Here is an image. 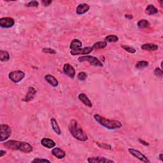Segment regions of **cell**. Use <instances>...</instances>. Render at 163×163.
Segmentation results:
<instances>
[{
    "instance_id": "obj_1",
    "label": "cell",
    "mask_w": 163,
    "mask_h": 163,
    "mask_svg": "<svg viewBox=\"0 0 163 163\" xmlns=\"http://www.w3.org/2000/svg\"><path fill=\"white\" fill-rule=\"evenodd\" d=\"M68 129L73 138L76 140L80 141V142H86L88 140L87 134L76 120L72 119L70 121L68 125Z\"/></svg>"
},
{
    "instance_id": "obj_2",
    "label": "cell",
    "mask_w": 163,
    "mask_h": 163,
    "mask_svg": "<svg viewBox=\"0 0 163 163\" xmlns=\"http://www.w3.org/2000/svg\"><path fill=\"white\" fill-rule=\"evenodd\" d=\"M3 145L9 149L16 150L24 153H30L33 151V147L27 142L17 140H9L3 143Z\"/></svg>"
},
{
    "instance_id": "obj_3",
    "label": "cell",
    "mask_w": 163,
    "mask_h": 163,
    "mask_svg": "<svg viewBox=\"0 0 163 163\" xmlns=\"http://www.w3.org/2000/svg\"><path fill=\"white\" fill-rule=\"evenodd\" d=\"M94 120L103 127L108 129H120L122 124L120 121L117 120H110L103 117L99 114H95L94 116Z\"/></svg>"
},
{
    "instance_id": "obj_4",
    "label": "cell",
    "mask_w": 163,
    "mask_h": 163,
    "mask_svg": "<svg viewBox=\"0 0 163 163\" xmlns=\"http://www.w3.org/2000/svg\"><path fill=\"white\" fill-rule=\"evenodd\" d=\"M78 61L80 62H87L90 64L98 66V67H103V64L102 62L99 60V59L92 55H84V56H81L78 58Z\"/></svg>"
},
{
    "instance_id": "obj_5",
    "label": "cell",
    "mask_w": 163,
    "mask_h": 163,
    "mask_svg": "<svg viewBox=\"0 0 163 163\" xmlns=\"http://www.w3.org/2000/svg\"><path fill=\"white\" fill-rule=\"evenodd\" d=\"M25 77V73L21 70H16L9 73V79L13 83H18L23 80Z\"/></svg>"
},
{
    "instance_id": "obj_6",
    "label": "cell",
    "mask_w": 163,
    "mask_h": 163,
    "mask_svg": "<svg viewBox=\"0 0 163 163\" xmlns=\"http://www.w3.org/2000/svg\"><path fill=\"white\" fill-rule=\"evenodd\" d=\"M12 134V130L6 124L0 125V142H3L8 140Z\"/></svg>"
},
{
    "instance_id": "obj_7",
    "label": "cell",
    "mask_w": 163,
    "mask_h": 163,
    "mask_svg": "<svg viewBox=\"0 0 163 163\" xmlns=\"http://www.w3.org/2000/svg\"><path fill=\"white\" fill-rule=\"evenodd\" d=\"M128 151H129V152L133 155V156H134V157H136L137 159H138L139 160L141 161L145 162V163H148V162H150L149 160V159H148L145 155L143 154L140 151H139L138 150L133 149V148H130V149H128Z\"/></svg>"
},
{
    "instance_id": "obj_8",
    "label": "cell",
    "mask_w": 163,
    "mask_h": 163,
    "mask_svg": "<svg viewBox=\"0 0 163 163\" xmlns=\"http://www.w3.org/2000/svg\"><path fill=\"white\" fill-rule=\"evenodd\" d=\"M93 47H86L84 48H80L79 49L71 50L70 54L73 55H87L90 54L91 52L93 50Z\"/></svg>"
},
{
    "instance_id": "obj_9",
    "label": "cell",
    "mask_w": 163,
    "mask_h": 163,
    "mask_svg": "<svg viewBox=\"0 0 163 163\" xmlns=\"http://www.w3.org/2000/svg\"><path fill=\"white\" fill-rule=\"evenodd\" d=\"M15 24V21L11 17H3L0 18V26L3 28H11Z\"/></svg>"
},
{
    "instance_id": "obj_10",
    "label": "cell",
    "mask_w": 163,
    "mask_h": 163,
    "mask_svg": "<svg viewBox=\"0 0 163 163\" xmlns=\"http://www.w3.org/2000/svg\"><path fill=\"white\" fill-rule=\"evenodd\" d=\"M87 162L89 163H114L115 162L110 159H107L104 157H92L87 159Z\"/></svg>"
},
{
    "instance_id": "obj_11",
    "label": "cell",
    "mask_w": 163,
    "mask_h": 163,
    "mask_svg": "<svg viewBox=\"0 0 163 163\" xmlns=\"http://www.w3.org/2000/svg\"><path fill=\"white\" fill-rule=\"evenodd\" d=\"M63 72L68 77L73 79L75 77V70L73 66L68 63H66L63 66Z\"/></svg>"
},
{
    "instance_id": "obj_12",
    "label": "cell",
    "mask_w": 163,
    "mask_h": 163,
    "mask_svg": "<svg viewBox=\"0 0 163 163\" xmlns=\"http://www.w3.org/2000/svg\"><path fill=\"white\" fill-rule=\"evenodd\" d=\"M52 154H53V155L59 159H63L65 156H66V152L64 151L62 149H60L59 147H55L52 150Z\"/></svg>"
},
{
    "instance_id": "obj_13",
    "label": "cell",
    "mask_w": 163,
    "mask_h": 163,
    "mask_svg": "<svg viewBox=\"0 0 163 163\" xmlns=\"http://www.w3.org/2000/svg\"><path fill=\"white\" fill-rule=\"evenodd\" d=\"M41 144L43 147L47 148V149H53L55 147L54 141L47 138H44L41 140Z\"/></svg>"
},
{
    "instance_id": "obj_14",
    "label": "cell",
    "mask_w": 163,
    "mask_h": 163,
    "mask_svg": "<svg viewBox=\"0 0 163 163\" xmlns=\"http://www.w3.org/2000/svg\"><path fill=\"white\" fill-rule=\"evenodd\" d=\"M90 9V6L86 3H81L78 6L76 13L78 15H83L87 13Z\"/></svg>"
},
{
    "instance_id": "obj_15",
    "label": "cell",
    "mask_w": 163,
    "mask_h": 163,
    "mask_svg": "<svg viewBox=\"0 0 163 163\" xmlns=\"http://www.w3.org/2000/svg\"><path fill=\"white\" fill-rule=\"evenodd\" d=\"M36 91L35 90V89L33 88V87H29L28 89L27 94L26 95L23 101L26 102H29L31 101V100L35 98V96L36 95Z\"/></svg>"
},
{
    "instance_id": "obj_16",
    "label": "cell",
    "mask_w": 163,
    "mask_h": 163,
    "mask_svg": "<svg viewBox=\"0 0 163 163\" xmlns=\"http://www.w3.org/2000/svg\"><path fill=\"white\" fill-rule=\"evenodd\" d=\"M78 98H79V99L80 101L86 106L89 107V108L92 107V102L91 101V100L87 97L86 94L80 93L79 94V96H78Z\"/></svg>"
},
{
    "instance_id": "obj_17",
    "label": "cell",
    "mask_w": 163,
    "mask_h": 163,
    "mask_svg": "<svg viewBox=\"0 0 163 163\" xmlns=\"http://www.w3.org/2000/svg\"><path fill=\"white\" fill-rule=\"evenodd\" d=\"M45 80L48 84H49L54 87H56L58 86L59 82L53 75L48 74V75L45 76Z\"/></svg>"
},
{
    "instance_id": "obj_18",
    "label": "cell",
    "mask_w": 163,
    "mask_h": 163,
    "mask_svg": "<svg viewBox=\"0 0 163 163\" xmlns=\"http://www.w3.org/2000/svg\"><path fill=\"white\" fill-rule=\"evenodd\" d=\"M141 49L146 51L153 52L158 50L159 47L157 45H155L154 43H146L141 47Z\"/></svg>"
},
{
    "instance_id": "obj_19",
    "label": "cell",
    "mask_w": 163,
    "mask_h": 163,
    "mask_svg": "<svg viewBox=\"0 0 163 163\" xmlns=\"http://www.w3.org/2000/svg\"><path fill=\"white\" fill-rule=\"evenodd\" d=\"M50 124H51L52 128L54 131L56 133L57 135H60L61 134V130L60 128H59V126L57 120H55L54 118H52L50 119Z\"/></svg>"
},
{
    "instance_id": "obj_20",
    "label": "cell",
    "mask_w": 163,
    "mask_h": 163,
    "mask_svg": "<svg viewBox=\"0 0 163 163\" xmlns=\"http://www.w3.org/2000/svg\"><path fill=\"white\" fill-rule=\"evenodd\" d=\"M82 47V43L79 39H73L70 43V49L71 50H75L80 49Z\"/></svg>"
},
{
    "instance_id": "obj_21",
    "label": "cell",
    "mask_w": 163,
    "mask_h": 163,
    "mask_svg": "<svg viewBox=\"0 0 163 163\" xmlns=\"http://www.w3.org/2000/svg\"><path fill=\"white\" fill-rule=\"evenodd\" d=\"M145 13L149 16H152L158 13V10L153 5H149L145 9Z\"/></svg>"
},
{
    "instance_id": "obj_22",
    "label": "cell",
    "mask_w": 163,
    "mask_h": 163,
    "mask_svg": "<svg viewBox=\"0 0 163 163\" xmlns=\"http://www.w3.org/2000/svg\"><path fill=\"white\" fill-rule=\"evenodd\" d=\"M0 59H1V62H6L9 61L10 54L8 52L3 50H0Z\"/></svg>"
},
{
    "instance_id": "obj_23",
    "label": "cell",
    "mask_w": 163,
    "mask_h": 163,
    "mask_svg": "<svg viewBox=\"0 0 163 163\" xmlns=\"http://www.w3.org/2000/svg\"><path fill=\"white\" fill-rule=\"evenodd\" d=\"M107 45V42H98L95 43L92 47H93V49H104L105 47H106Z\"/></svg>"
},
{
    "instance_id": "obj_24",
    "label": "cell",
    "mask_w": 163,
    "mask_h": 163,
    "mask_svg": "<svg viewBox=\"0 0 163 163\" xmlns=\"http://www.w3.org/2000/svg\"><path fill=\"white\" fill-rule=\"evenodd\" d=\"M105 42H110V43H115L118 41V37L116 35H108L106 36L105 38Z\"/></svg>"
},
{
    "instance_id": "obj_25",
    "label": "cell",
    "mask_w": 163,
    "mask_h": 163,
    "mask_svg": "<svg viewBox=\"0 0 163 163\" xmlns=\"http://www.w3.org/2000/svg\"><path fill=\"white\" fill-rule=\"evenodd\" d=\"M137 25H138V26L141 29H145L149 27L150 23L145 19H142L138 22Z\"/></svg>"
},
{
    "instance_id": "obj_26",
    "label": "cell",
    "mask_w": 163,
    "mask_h": 163,
    "mask_svg": "<svg viewBox=\"0 0 163 163\" xmlns=\"http://www.w3.org/2000/svg\"><path fill=\"white\" fill-rule=\"evenodd\" d=\"M149 63L147 61H140L138 62L136 64V69H143L144 68L147 67L149 66Z\"/></svg>"
},
{
    "instance_id": "obj_27",
    "label": "cell",
    "mask_w": 163,
    "mask_h": 163,
    "mask_svg": "<svg viewBox=\"0 0 163 163\" xmlns=\"http://www.w3.org/2000/svg\"><path fill=\"white\" fill-rule=\"evenodd\" d=\"M121 47L122 49H124L125 51H127L128 52H129L131 54H135L136 52V50L134 48L131 47V46H129V45H121Z\"/></svg>"
},
{
    "instance_id": "obj_28",
    "label": "cell",
    "mask_w": 163,
    "mask_h": 163,
    "mask_svg": "<svg viewBox=\"0 0 163 163\" xmlns=\"http://www.w3.org/2000/svg\"><path fill=\"white\" fill-rule=\"evenodd\" d=\"M87 74L86 72H80L77 75L78 79L80 81H84L87 79Z\"/></svg>"
},
{
    "instance_id": "obj_29",
    "label": "cell",
    "mask_w": 163,
    "mask_h": 163,
    "mask_svg": "<svg viewBox=\"0 0 163 163\" xmlns=\"http://www.w3.org/2000/svg\"><path fill=\"white\" fill-rule=\"evenodd\" d=\"M42 52L44 53H48V54H56V51L52 49H50V48H43V49H42Z\"/></svg>"
},
{
    "instance_id": "obj_30",
    "label": "cell",
    "mask_w": 163,
    "mask_h": 163,
    "mask_svg": "<svg viewBox=\"0 0 163 163\" xmlns=\"http://www.w3.org/2000/svg\"><path fill=\"white\" fill-rule=\"evenodd\" d=\"M39 5V3L37 1H32L28 3L26 6L28 7H38Z\"/></svg>"
},
{
    "instance_id": "obj_31",
    "label": "cell",
    "mask_w": 163,
    "mask_h": 163,
    "mask_svg": "<svg viewBox=\"0 0 163 163\" xmlns=\"http://www.w3.org/2000/svg\"><path fill=\"white\" fill-rule=\"evenodd\" d=\"M32 162H50V161L48 160L47 159L35 158L32 161Z\"/></svg>"
},
{
    "instance_id": "obj_32",
    "label": "cell",
    "mask_w": 163,
    "mask_h": 163,
    "mask_svg": "<svg viewBox=\"0 0 163 163\" xmlns=\"http://www.w3.org/2000/svg\"><path fill=\"white\" fill-rule=\"evenodd\" d=\"M154 74L155 76L161 78L162 77V70L159 68H156L154 70Z\"/></svg>"
},
{
    "instance_id": "obj_33",
    "label": "cell",
    "mask_w": 163,
    "mask_h": 163,
    "mask_svg": "<svg viewBox=\"0 0 163 163\" xmlns=\"http://www.w3.org/2000/svg\"><path fill=\"white\" fill-rule=\"evenodd\" d=\"M98 145L99 147H102L103 149H111V146L106 145V144L105 143H102V144H99L98 143Z\"/></svg>"
},
{
    "instance_id": "obj_34",
    "label": "cell",
    "mask_w": 163,
    "mask_h": 163,
    "mask_svg": "<svg viewBox=\"0 0 163 163\" xmlns=\"http://www.w3.org/2000/svg\"><path fill=\"white\" fill-rule=\"evenodd\" d=\"M42 3L43 6H49L52 3V1H45V0H43V1H42Z\"/></svg>"
},
{
    "instance_id": "obj_35",
    "label": "cell",
    "mask_w": 163,
    "mask_h": 163,
    "mask_svg": "<svg viewBox=\"0 0 163 163\" xmlns=\"http://www.w3.org/2000/svg\"><path fill=\"white\" fill-rule=\"evenodd\" d=\"M138 141H139V142H140V143L143 144V145H145V146L149 145V143L147 142H145V141L142 140V139H139V140H138Z\"/></svg>"
},
{
    "instance_id": "obj_36",
    "label": "cell",
    "mask_w": 163,
    "mask_h": 163,
    "mask_svg": "<svg viewBox=\"0 0 163 163\" xmlns=\"http://www.w3.org/2000/svg\"><path fill=\"white\" fill-rule=\"evenodd\" d=\"M6 152L5 150H0V157H2L3 155L6 154Z\"/></svg>"
},
{
    "instance_id": "obj_37",
    "label": "cell",
    "mask_w": 163,
    "mask_h": 163,
    "mask_svg": "<svg viewBox=\"0 0 163 163\" xmlns=\"http://www.w3.org/2000/svg\"><path fill=\"white\" fill-rule=\"evenodd\" d=\"M125 17H126V18H130V19H131V18H133V16H132V15H125Z\"/></svg>"
},
{
    "instance_id": "obj_38",
    "label": "cell",
    "mask_w": 163,
    "mask_h": 163,
    "mask_svg": "<svg viewBox=\"0 0 163 163\" xmlns=\"http://www.w3.org/2000/svg\"><path fill=\"white\" fill-rule=\"evenodd\" d=\"M159 159H160V160L161 161H163V154H159Z\"/></svg>"
}]
</instances>
